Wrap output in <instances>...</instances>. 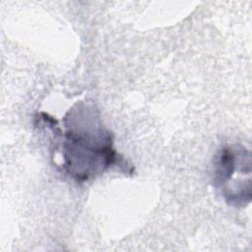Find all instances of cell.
<instances>
[{
    "label": "cell",
    "mask_w": 252,
    "mask_h": 252,
    "mask_svg": "<svg viewBox=\"0 0 252 252\" xmlns=\"http://www.w3.org/2000/svg\"><path fill=\"white\" fill-rule=\"evenodd\" d=\"M62 144L64 167L77 182H86L114 164L118 158L112 136L93 105L76 104L65 117Z\"/></svg>",
    "instance_id": "obj_1"
}]
</instances>
